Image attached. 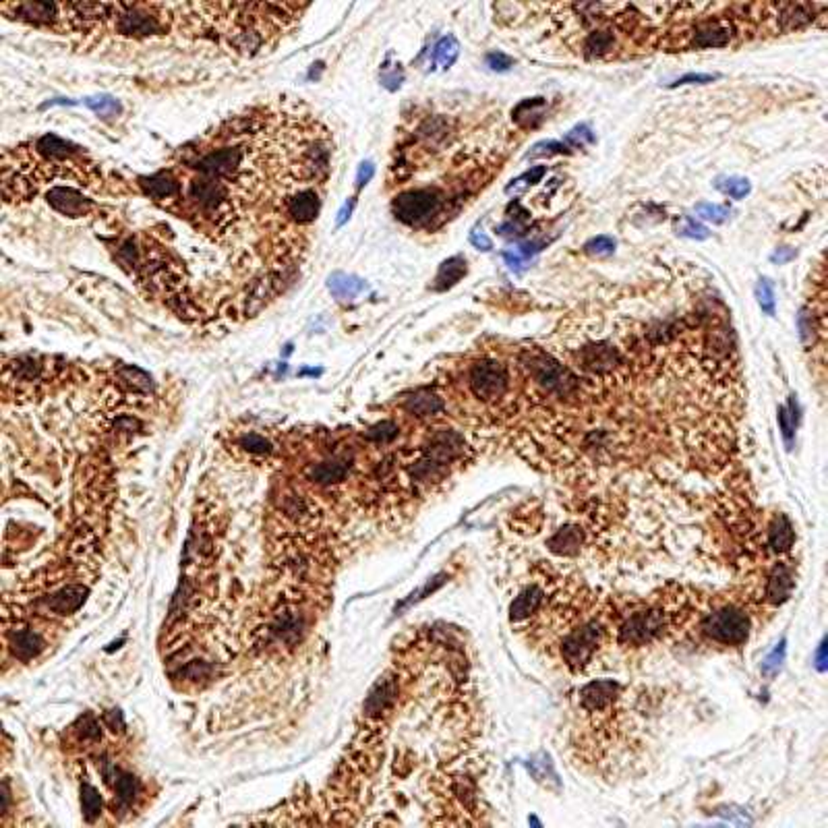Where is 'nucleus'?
<instances>
[{"label": "nucleus", "instance_id": "f8f14e48", "mask_svg": "<svg viewBox=\"0 0 828 828\" xmlns=\"http://www.w3.org/2000/svg\"><path fill=\"white\" fill-rule=\"evenodd\" d=\"M793 574L787 566H777L772 569L770 578H768V584H766V599L772 603V605H781L785 603L789 596H791V590H793Z\"/></svg>", "mask_w": 828, "mask_h": 828}, {"label": "nucleus", "instance_id": "603ef678", "mask_svg": "<svg viewBox=\"0 0 828 828\" xmlns=\"http://www.w3.org/2000/svg\"><path fill=\"white\" fill-rule=\"evenodd\" d=\"M824 651H827V644L822 642V644H820V651H818V669H820V671H824V667H827V665H824V661H827Z\"/></svg>", "mask_w": 828, "mask_h": 828}, {"label": "nucleus", "instance_id": "c03bdc74", "mask_svg": "<svg viewBox=\"0 0 828 828\" xmlns=\"http://www.w3.org/2000/svg\"><path fill=\"white\" fill-rule=\"evenodd\" d=\"M547 175V166H534V168H530L528 172H524L520 178H516L514 180V185H520V182H524L526 187H530V185H537V182H541V178Z\"/></svg>", "mask_w": 828, "mask_h": 828}, {"label": "nucleus", "instance_id": "e433bc0d", "mask_svg": "<svg viewBox=\"0 0 828 828\" xmlns=\"http://www.w3.org/2000/svg\"><path fill=\"white\" fill-rule=\"evenodd\" d=\"M395 435H398V427H395L393 423H390V420L375 425L373 429H369V433H367V437H369V439H373V441H381V443H385V441H392Z\"/></svg>", "mask_w": 828, "mask_h": 828}, {"label": "nucleus", "instance_id": "79ce46f5", "mask_svg": "<svg viewBox=\"0 0 828 828\" xmlns=\"http://www.w3.org/2000/svg\"><path fill=\"white\" fill-rule=\"evenodd\" d=\"M779 423H781V431H783V437L787 439V443L791 445V439H793V431H795L797 416H791V418H789V410H787V408H779Z\"/></svg>", "mask_w": 828, "mask_h": 828}, {"label": "nucleus", "instance_id": "0eeeda50", "mask_svg": "<svg viewBox=\"0 0 828 828\" xmlns=\"http://www.w3.org/2000/svg\"><path fill=\"white\" fill-rule=\"evenodd\" d=\"M665 615L661 611H640L632 615L621 628V640L632 646H642L663 632Z\"/></svg>", "mask_w": 828, "mask_h": 828}, {"label": "nucleus", "instance_id": "de8ad7c7", "mask_svg": "<svg viewBox=\"0 0 828 828\" xmlns=\"http://www.w3.org/2000/svg\"><path fill=\"white\" fill-rule=\"evenodd\" d=\"M503 259H505V263L514 269V271H522V267L526 265V257H524L522 253L518 251V249H514V251H505L503 253Z\"/></svg>", "mask_w": 828, "mask_h": 828}, {"label": "nucleus", "instance_id": "b1692460", "mask_svg": "<svg viewBox=\"0 0 828 828\" xmlns=\"http://www.w3.org/2000/svg\"><path fill=\"white\" fill-rule=\"evenodd\" d=\"M814 9H818V6H809V4H785V6H781L783 27L793 29V27H799L804 23H809L814 19Z\"/></svg>", "mask_w": 828, "mask_h": 828}, {"label": "nucleus", "instance_id": "4be33fe9", "mask_svg": "<svg viewBox=\"0 0 828 828\" xmlns=\"http://www.w3.org/2000/svg\"><path fill=\"white\" fill-rule=\"evenodd\" d=\"M580 543H582V532H580V528L567 526V528H562V530L549 541V547H551L555 553L571 555V553H576V551L580 549Z\"/></svg>", "mask_w": 828, "mask_h": 828}, {"label": "nucleus", "instance_id": "bb28decb", "mask_svg": "<svg viewBox=\"0 0 828 828\" xmlns=\"http://www.w3.org/2000/svg\"><path fill=\"white\" fill-rule=\"evenodd\" d=\"M458 52H460V48H458V42H456V38H454V36H447V38H441V40L437 42L433 56H435L437 65H441L443 68H447V66H452L454 63H456V58H458Z\"/></svg>", "mask_w": 828, "mask_h": 828}, {"label": "nucleus", "instance_id": "37998d69", "mask_svg": "<svg viewBox=\"0 0 828 828\" xmlns=\"http://www.w3.org/2000/svg\"><path fill=\"white\" fill-rule=\"evenodd\" d=\"M681 234H683V237H690V239H696V240L708 239V230H706L702 224H698L696 219H692V218L685 219V228L681 230Z\"/></svg>", "mask_w": 828, "mask_h": 828}, {"label": "nucleus", "instance_id": "dca6fc26", "mask_svg": "<svg viewBox=\"0 0 828 828\" xmlns=\"http://www.w3.org/2000/svg\"><path fill=\"white\" fill-rule=\"evenodd\" d=\"M541 603H543V590L539 589V586H528V589H524L522 592L514 599V603H512V607H509V617H512V621L528 619L532 613H537V609L541 607Z\"/></svg>", "mask_w": 828, "mask_h": 828}, {"label": "nucleus", "instance_id": "7ed1b4c3", "mask_svg": "<svg viewBox=\"0 0 828 828\" xmlns=\"http://www.w3.org/2000/svg\"><path fill=\"white\" fill-rule=\"evenodd\" d=\"M441 205V199L435 191L431 189H416V191H406L402 195L393 199V214L395 218L404 224H418L429 219L433 214H437Z\"/></svg>", "mask_w": 828, "mask_h": 828}, {"label": "nucleus", "instance_id": "72a5a7b5", "mask_svg": "<svg viewBox=\"0 0 828 828\" xmlns=\"http://www.w3.org/2000/svg\"><path fill=\"white\" fill-rule=\"evenodd\" d=\"M120 379L131 388V390H143V392H148L150 390V377L143 373V371L139 369H131V367H127V369L120 371Z\"/></svg>", "mask_w": 828, "mask_h": 828}, {"label": "nucleus", "instance_id": "6e6552de", "mask_svg": "<svg viewBox=\"0 0 828 828\" xmlns=\"http://www.w3.org/2000/svg\"><path fill=\"white\" fill-rule=\"evenodd\" d=\"M48 203H50L56 212H61V214H65V216H71V218L88 216L89 212H91V207H93V203H91L89 199L81 197L79 193H75V191H71V189H65V187L52 189V191L48 193Z\"/></svg>", "mask_w": 828, "mask_h": 828}, {"label": "nucleus", "instance_id": "58836bf2", "mask_svg": "<svg viewBox=\"0 0 828 828\" xmlns=\"http://www.w3.org/2000/svg\"><path fill=\"white\" fill-rule=\"evenodd\" d=\"M487 65L497 73H503V71H509L514 66V58L503 54V52H491V54H487Z\"/></svg>", "mask_w": 828, "mask_h": 828}, {"label": "nucleus", "instance_id": "1a4fd4ad", "mask_svg": "<svg viewBox=\"0 0 828 828\" xmlns=\"http://www.w3.org/2000/svg\"><path fill=\"white\" fill-rule=\"evenodd\" d=\"M286 216L296 224H309L319 214V199L313 191H299L286 199Z\"/></svg>", "mask_w": 828, "mask_h": 828}, {"label": "nucleus", "instance_id": "5701e85b", "mask_svg": "<svg viewBox=\"0 0 828 828\" xmlns=\"http://www.w3.org/2000/svg\"><path fill=\"white\" fill-rule=\"evenodd\" d=\"M44 642L38 633L33 632H19L11 638V648L19 658H31L42 651Z\"/></svg>", "mask_w": 828, "mask_h": 828}, {"label": "nucleus", "instance_id": "20e7f679", "mask_svg": "<svg viewBox=\"0 0 828 828\" xmlns=\"http://www.w3.org/2000/svg\"><path fill=\"white\" fill-rule=\"evenodd\" d=\"M468 383L479 400L493 402L507 390V369L495 361H480L470 369Z\"/></svg>", "mask_w": 828, "mask_h": 828}, {"label": "nucleus", "instance_id": "4c0bfd02", "mask_svg": "<svg viewBox=\"0 0 828 828\" xmlns=\"http://www.w3.org/2000/svg\"><path fill=\"white\" fill-rule=\"evenodd\" d=\"M240 445H242L247 452H251V454H267V452H269V441H265L263 437L255 435V433L242 437Z\"/></svg>", "mask_w": 828, "mask_h": 828}, {"label": "nucleus", "instance_id": "c9c22d12", "mask_svg": "<svg viewBox=\"0 0 828 828\" xmlns=\"http://www.w3.org/2000/svg\"><path fill=\"white\" fill-rule=\"evenodd\" d=\"M86 104H88L89 108L93 110L95 114H100V116H104V118L114 116V114L120 110V106H118L112 98H89Z\"/></svg>", "mask_w": 828, "mask_h": 828}, {"label": "nucleus", "instance_id": "423d86ee", "mask_svg": "<svg viewBox=\"0 0 828 828\" xmlns=\"http://www.w3.org/2000/svg\"><path fill=\"white\" fill-rule=\"evenodd\" d=\"M528 369L532 373V377L545 388L547 392H557V393H567L574 388V377L564 369L562 365H557L555 361H551L549 356L543 354H534L530 356L528 361Z\"/></svg>", "mask_w": 828, "mask_h": 828}, {"label": "nucleus", "instance_id": "f3484780", "mask_svg": "<svg viewBox=\"0 0 828 828\" xmlns=\"http://www.w3.org/2000/svg\"><path fill=\"white\" fill-rule=\"evenodd\" d=\"M729 38H731V29L727 25L719 21L704 23L694 33V46L696 48H720V46L729 44Z\"/></svg>", "mask_w": 828, "mask_h": 828}, {"label": "nucleus", "instance_id": "a211bd4d", "mask_svg": "<svg viewBox=\"0 0 828 828\" xmlns=\"http://www.w3.org/2000/svg\"><path fill=\"white\" fill-rule=\"evenodd\" d=\"M83 601H86V589H81V586H68V589H63L61 592H56L50 601H48V607L52 611H56V613H61V615H66V613H73V611H77L81 605H83Z\"/></svg>", "mask_w": 828, "mask_h": 828}, {"label": "nucleus", "instance_id": "473e14b6", "mask_svg": "<svg viewBox=\"0 0 828 828\" xmlns=\"http://www.w3.org/2000/svg\"><path fill=\"white\" fill-rule=\"evenodd\" d=\"M756 299H758V305L762 309L766 315H775V290H772V282L762 278L758 286H756Z\"/></svg>", "mask_w": 828, "mask_h": 828}, {"label": "nucleus", "instance_id": "09e8293b", "mask_svg": "<svg viewBox=\"0 0 828 828\" xmlns=\"http://www.w3.org/2000/svg\"><path fill=\"white\" fill-rule=\"evenodd\" d=\"M470 242H472V247H477L479 251H491V249H493L491 239H489L485 232H479V230L470 232Z\"/></svg>", "mask_w": 828, "mask_h": 828}, {"label": "nucleus", "instance_id": "393cba45", "mask_svg": "<svg viewBox=\"0 0 828 828\" xmlns=\"http://www.w3.org/2000/svg\"><path fill=\"white\" fill-rule=\"evenodd\" d=\"M441 408H443L441 400L431 392H418L413 398H408V410L416 416H433L441 413Z\"/></svg>", "mask_w": 828, "mask_h": 828}, {"label": "nucleus", "instance_id": "39448f33", "mask_svg": "<svg viewBox=\"0 0 828 828\" xmlns=\"http://www.w3.org/2000/svg\"><path fill=\"white\" fill-rule=\"evenodd\" d=\"M599 640H601L599 623H589L582 630H576L574 633H569L564 640V646H562V654H564L567 665L574 667V669L586 665L592 658L594 651H596Z\"/></svg>", "mask_w": 828, "mask_h": 828}, {"label": "nucleus", "instance_id": "3c124183", "mask_svg": "<svg viewBox=\"0 0 828 828\" xmlns=\"http://www.w3.org/2000/svg\"><path fill=\"white\" fill-rule=\"evenodd\" d=\"M371 176H373V166H371L369 162H367V164H363V166H361V170H358V185H365Z\"/></svg>", "mask_w": 828, "mask_h": 828}, {"label": "nucleus", "instance_id": "ddd939ff", "mask_svg": "<svg viewBox=\"0 0 828 828\" xmlns=\"http://www.w3.org/2000/svg\"><path fill=\"white\" fill-rule=\"evenodd\" d=\"M582 363L586 369L594 371V373H607L619 363V354H617V350L611 348L607 344H596V346L584 348Z\"/></svg>", "mask_w": 828, "mask_h": 828}, {"label": "nucleus", "instance_id": "cd10ccee", "mask_svg": "<svg viewBox=\"0 0 828 828\" xmlns=\"http://www.w3.org/2000/svg\"><path fill=\"white\" fill-rule=\"evenodd\" d=\"M717 189L723 191L725 195H729L731 199H743L745 195H750L752 191V185L747 178H740V176H731V178H723L717 182Z\"/></svg>", "mask_w": 828, "mask_h": 828}, {"label": "nucleus", "instance_id": "8fccbe9b", "mask_svg": "<svg viewBox=\"0 0 828 828\" xmlns=\"http://www.w3.org/2000/svg\"><path fill=\"white\" fill-rule=\"evenodd\" d=\"M793 257H795V251H791V249H789V251H787V249H779V251L772 255V262L785 263L789 262V259H793Z\"/></svg>", "mask_w": 828, "mask_h": 828}, {"label": "nucleus", "instance_id": "ea45409f", "mask_svg": "<svg viewBox=\"0 0 828 828\" xmlns=\"http://www.w3.org/2000/svg\"><path fill=\"white\" fill-rule=\"evenodd\" d=\"M715 79H719V75H702V73H690V75H685V77H679L677 81H673L671 83V88H681V86H694V83H710V81H715Z\"/></svg>", "mask_w": 828, "mask_h": 828}, {"label": "nucleus", "instance_id": "9b49d317", "mask_svg": "<svg viewBox=\"0 0 828 828\" xmlns=\"http://www.w3.org/2000/svg\"><path fill=\"white\" fill-rule=\"evenodd\" d=\"M6 6L15 9L17 19L33 23V25L52 23L58 17V9H61L52 2H17V4H6Z\"/></svg>", "mask_w": 828, "mask_h": 828}, {"label": "nucleus", "instance_id": "a878e982", "mask_svg": "<svg viewBox=\"0 0 828 828\" xmlns=\"http://www.w3.org/2000/svg\"><path fill=\"white\" fill-rule=\"evenodd\" d=\"M363 288H365V284L361 282V280L348 278V276H342V274H338V276H333V278L329 280V290H331L338 299H342V301L354 299Z\"/></svg>", "mask_w": 828, "mask_h": 828}, {"label": "nucleus", "instance_id": "9d476101", "mask_svg": "<svg viewBox=\"0 0 828 828\" xmlns=\"http://www.w3.org/2000/svg\"><path fill=\"white\" fill-rule=\"evenodd\" d=\"M617 696V683L613 681H592L582 692H580V702L590 713H599L611 706V702Z\"/></svg>", "mask_w": 828, "mask_h": 828}, {"label": "nucleus", "instance_id": "49530a36", "mask_svg": "<svg viewBox=\"0 0 828 828\" xmlns=\"http://www.w3.org/2000/svg\"><path fill=\"white\" fill-rule=\"evenodd\" d=\"M594 137H592V133H590V129L586 127V125H582V127H576L574 131L567 135V141L569 143H574V145H582L584 141H592Z\"/></svg>", "mask_w": 828, "mask_h": 828}, {"label": "nucleus", "instance_id": "a19ab883", "mask_svg": "<svg viewBox=\"0 0 828 828\" xmlns=\"http://www.w3.org/2000/svg\"><path fill=\"white\" fill-rule=\"evenodd\" d=\"M783 658H785V640L781 642V644H779V646H777V648H775V651H772V654H770V656L764 661V665H762L764 673H775V671L781 667Z\"/></svg>", "mask_w": 828, "mask_h": 828}, {"label": "nucleus", "instance_id": "f03ea898", "mask_svg": "<svg viewBox=\"0 0 828 828\" xmlns=\"http://www.w3.org/2000/svg\"><path fill=\"white\" fill-rule=\"evenodd\" d=\"M702 630L708 638H713L719 644L738 646L747 640L750 619L743 611L735 609V607H725V609H719L717 613L708 615Z\"/></svg>", "mask_w": 828, "mask_h": 828}, {"label": "nucleus", "instance_id": "7c9ffc66", "mask_svg": "<svg viewBox=\"0 0 828 828\" xmlns=\"http://www.w3.org/2000/svg\"><path fill=\"white\" fill-rule=\"evenodd\" d=\"M114 789H116L118 799H123V802H127V804H131L133 799L137 797V793H139V785H137V781L133 779L131 775H118V772H116Z\"/></svg>", "mask_w": 828, "mask_h": 828}, {"label": "nucleus", "instance_id": "c756f323", "mask_svg": "<svg viewBox=\"0 0 828 828\" xmlns=\"http://www.w3.org/2000/svg\"><path fill=\"white\" fill-rule=\"evenodd\" d=\"M584 48H586V54H590V56H601V54L609 52L611 48H613V36H611L609 31H594V33L589 36Z\"/></svg>", "mask_w": 828, "mask_h": 828}, {"label": "nucleus", "instance_id": "f704fd0d", "mask_svg": "<svg viewBox=\"0 0 828 828\" xmlns=\"http://www.w3.org/2000/svg\"><path fill=\"white\" fill-rule=\"evenodd\" d=\"M584 249H586L589 255L605 257V255H611V253L615 251V240L611 239V237H594V239H590L589 242H586Z\"/></svg>", "mask_w": 828, "mask_h": 828}, {"label": "nucleus", "instance_id": "f257e3e1", "mask_svg": "<svg viewBox=\"0 0 828 828\" xmlns=\"http://www.w3.org/2000/svg\"><path fill=\"white\" fill-rule=\"evenodd\" d=\"M155 4H114V21L116 31L133 38H148L153 33H162L166 25Z\"/></svg>", "mask_w": 828, "mask_h": 828}, {"label": "nucleus", "instance_id": "c85d7f7f", "mask_svg": "<svg viewBox=\"0 0 828 828\" xmlns=\"http://www.w3.org/2000/svg\"><path fill=\"white\" fill-rule=\"evenodd\" d=\"M81 806H83V814H86L88 820H93V818L100 814V809H102V797H100V793H98L95 787H91V785L88 783L81 787Z\"/></svg>", "mask_w": 828, "mask_h": 828}, {"label": "nucleus", "instance_id": "412c9836", "mask_svg": "<svg viewBox=\"0 0 828 828\" xmlns=\"http://www.w3.org/2000/svg\"><path fill=\"white\" fill-rule=\"evenodd\" d=\"M346 475H348V464L344 460H327V462H321L319 466L313 468L311 479L321 482V485H331V482L344 480Z\"/></svg>", "mask_w": 828, "mask_h": 828}, {"label": "nucleus", "instance_id": "2eb2a0df", "mask_svg": "<svg viewBox=\"0 0 828 828\" xmlns=\"http://www.w3.org/2000/svg\"><path fill=\"white\" fill-rule=\"evenodd\" d=\"M393 698H395V683H393V679L385 677V679L377 681L375 688L371 690L367 702H365V713H367L369 717L381 715V713L392 704Z\"/></svg>", "mask_w": 828, "mask_h": 828}, {"label": "nucleus", "instance_id": "6ab92c4d", "mask_svg": "<svg viewBox=\"0 0 828 828\" xmlns=\"http://www.w3.org/2000/svg\"><path fill=\"white\" fill-rule=\"evenodd\" d=\"M768 543L770 549L775 553H785L789 551L793 543H795V532H793V526L787 520V516H779L772 528H770V534H768Z\"/></svg>", "mask_w": 828, "mask_h": 828}, {"label": "nucleus", "instance_id": "aec40b11", "mask_svg": "<svg viewBox=\"0 0 828 828\" xmlns=\"http://www.w3.org/2000/svg\"><path fill=\"white\" fill-rule=\"evenodd\" d=\"M466 274V262L462 257H452L443 263L437 271L435 290H447L454 284H458Z\"/></svg>", "mask_w": 828, "mask_h": 828}, {"label": "nucleus", "instance_id": "2f4dec72", "mask_svg": "<svg viewBox=\"0 0 828 828\" xmlns=\"http://www.w3.org/2000/svg\"><path fill=\"white\" fill-rule=\"evenodd\" d=\"M696 214L702 219H706V222H713V224H723L725 219L729 218V209H727V207L717 205V203H706V201L698 203Z\"/></svg>", "mask_w": 828, "mask_h": 828}, {"label": "nucleus", "instance_id": "a18cd8bd", "mask_svg": "<svg viewBox=\"0 0 828 828\" xmlns=\"http://www.w3.org/2000/svg\"><path fill=\"white\" fill-rule=\"evenodd\" d=\"M799 333L804 342L814 340V315H809L807 311L799 313Z\"/></svg>", "mask_w": 828, "mask_h": 828}, {"label": "nucleus", "instance_id": "4468645a", "mask_svg": "<svg viewBox=\"0 0 828 828\" xmlns=\"http://www.w3.org/2000/svg\"><path fill=\"white\" fill-rule=\"evenodd\" d=\"M143 193L153 199V201H164V199H172L180 193V182L176 180L172 175H166V172H160V175H153L150 178H145L143 182Z\"/></svg>", "mask_w": 828, "mask_h": 828}]
</instances>
